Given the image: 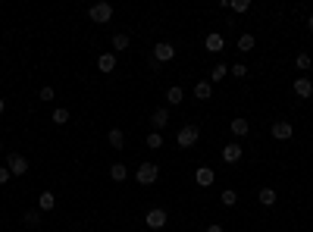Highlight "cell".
I'll return each mask as SVG.
<instances>
[{
	"label": "cell",
	"instance_id": "cell-1",
	"mask_svg": "<svg viewBox=\"0 0 313 232\" xmlns=\"http://www.w3.org/2000/svg\"><path fill=\"white\" fill-rule=\"evenodd\" d=\"M198 138H201V129H198V126H182L179 135H176V144H179V148H194V144H198Z\"/></svg>",
	"mask_w": 313,
	"mask_h": 232
},
{
	"label": "cell",
	"instance_id": "cell-2",
	"mask_svg": "<svg viewBox=\"0 0 313 232\" xmlns=\"http://www.w3.org/2000/svg\"><path fill=\"white\" fill-rule=\"evenodd\" d=\"M135 179H138V185H154L160 179V166L157 164H141L135 172Z\"/></svg>",
	"mask_w": 313,
	"mask_h": 232
},
{
	"label": "cell",
	"instance_id": "cell-3",
	"mask_svg": "<svg viewBox=\"0 0 313 232\" xmlns=\"http://www.w3.org/2000/svg\"><path fill=\"white\" fill-rule=\"evenodd\" d=\"M88 16H91V22H97V26H107V22L113 19V6L103 0V4H94L88 10Z\"/></svg>",
	"mask_w": 313,
	"mask_h": 232
},
{
	"label": "cell",
	"instance_id": "cell-4",
	"mask_svg": "<svg viewBox=\"0 0 313 232\" xmlns=\"http://www.w3.org/2000/svg\"><path fill=\"white\" fill-rule=\"evenodd\" d=\"M144 223H147V229H166V223H169V214L163 210V207H154V210H147Z\"/></svg>",
	"mask_w": 313,
	"mask_h": 232
},
{
	"label": "cell",
	"instance_id": "cell-5",
	"mask_svg": "<svg viewBox=\"0 0 313 232\" xmlns=\"http://www.w3.org/2000/svg\"><path fill=\"white\" fill-rule=\"evenodd\" d=\"M6 170L13 172V176H25L28 172V160L22 154H6Z\"/></svg>",
	"mask_w": 313,
	"mask_h": 232
},
{
	"label": "cell",
	"instance_id": "cell-6",
	"mask_svg": "<svg viewBox=\"0 0 313 232\" xmlns=\"http://www.w3.org/2000/svg\"><path fill=\"white\" fill-rule=\"evenodd\" d=\"M172 56H176V48H172V44H166V41L154 44V66H160V63H169Z\"/></svg>",
	"mask_w": 313,
	"mask_h": 232
},
{
	"label": "cell",
	"instance_id": "cell-7",
	"mask_svg": "<svg viewBox=\"0 0 313 232\" xmlns=\"http://www.w3.org/2000/svg\"><path fill=\"white\" fill-rule=\"evenodd\" d=\"M292 88H295V94H298V98H304V100H310V98H313V82H310L307 76H298Z\"/></svg>",
	"mask_w": 313,
	"mask_h": 232
},
{
	"label": "cell",
	"instance_id": "cell-8",
	"mask_svg": "<svg viewBox=\"0 0 313 232\" xmlns=\"http://www.w3.org/2000/svg\"><path fill=\"white\" fill-rule=\"evenodd\" d=\"M270 135L276 138V142H288V138L295 135V129H292V122H273L270 126Z\"/></svg>",
	"mask_w": 313,
	"mask_h": 232
},
{
	"label": "cell",
	"instance_id": "cell-9",
	"mask_svg": "<svg viewBox=\"0 0 313 232\" xmlns=\"http://www.w3.org/2000/svg\"><path fill=\"white\" fill-rule=\"evenodd\" d=\"M194 182L201 185V188H210V185L216 182V172L210 166H198V172H194Z\"/></svg>",
	"mask_w": 313,
	"mask_h": 232
},
{
	"label": "cell",
	"instance_id": "cell-10",
	"mask_svg": "<svg viewBox=\"0 0 313 232\" xmlns=\"http://www.w3.org/2000/svg\"><path fill=\"white\" fill-rule=\"evenodd\" d=\"M241 154H245V148H241V144H235V142L223 148V160H226L229 166H232V164H238V160H241Z\"/></svg>",
	"mask_w": 313,
	"mask_h": 232
},
{
	"label": "cell",
	"instance_id": "cell-11",
	"mask_svg": "<svg viewBox=\"0 0 313 232\" xmlns=\"http://www.w3.org/2000/svg\"><path fill=\"white\" fill-rule=\"evenodd\" d=\"M107 144H110L113 150H122V148H125V135H122V129H110V132H107Z\"/></svg>",
	"mask_w": 313,
	"mask_h": 232
},
{
	"label": "cell",
	"instance_id": "cell-12",
	"mask_svg": "<svg viewBox=\"0 0 313 232\" xmlns=\"http://www.w3.org/2000/svg\"><path fill=\"white\" fill-rule=\"evenodd\" d=\"M223 48H226L223 34H216V32H210V34H207V54H219Z\"/></svg>",
	"mask_w": 313,
	"mask_h": 232
},
{
	"label": "cell",
	"instance_id": "cell-13",
	"mask_svg": "<svg viewBox=\"0 0 313 232\" xmlns=\"http://www.w3.org/2000/svg\"><path fill=\"white\" fill-rule=\"evenodd\" d=\"M229 129H232V135H235V138H245V135L251 132V126H248V120H241V116H235Z\"/></svg>",
	"mask_w": 313,
	"mask_h": 232
},
{
	"label": "cell",
	"instance_id": "cell-14",
	"mask_svg": "<svg viewBox=\"0 0 313 232\" xmlns=\"http://www.w3.org/2000/svg\"><path fill=\"white\" fill-rule=\"evenodd\" d=\"M53 207H56V194H53V192H44L41 198H38V210L47 214V210H53Z\"/></svg>",
	"mask_w": 313,
	"mask_h": 232
},
{
	"label": "cell",
	"instance_id": "cell-15",
	"mask_svg": "<svg viewBox=\"0 0 313 232\" xmlns=\"http://www.w3.org/2000/svg\"><path fill=\"white\" fill-rule=\"evenodd\" d=\"M97 69L110 76L113 69H116V56H113V54H100V56H97Z\"/></svg>",
	"mask_w": 313,
	"mask_h": 232
},
{
	"label": "cell",
	"instance_id": "cell-16",
	"mask_svg": "<svg viewBox=\"0 0 313 232\" xmlns=\"http://www.w3.org/2000/svg\"><path fill=\"white\" fill-rule=\"evenodd\" d=\"M150 122H154V126H157V132H160L163 126H169V110H166V107L154 110V116H150Z\"/></svg>",
	"mask_w": 313,
	"mask_h": 232
},
{
	"label": "cell",
	"instance_id": "cell-17",
	"mask_svg": "<svg viewBox=\"0 0 313 232\" xmlns=\"http://www.w3.org/2000/svg\"><path fill=\"white\" fill-rule=\"evenodd\" d=\"M210 94H213V85L207 82V78L194 85V98H198V100H210Z\"/></svg>",
	"mask_w": 313,
	"mask_h": 232
},
{
	"label": "cell",
	"instance_id": "cell-18",
	"mask_svg": "<svg viewBox=\"0 0 313 232\" xmlns=\"http://www.w3.org/2000/svg\"><path fill=\"white\" fill-rule=\"evenodd\" d=\"M110 179H113V182H125V179H129V170H125V164H113V166H110Z\"/></svg>",
	"mask_w": 313,
	"mask_h": 232
},
{
	"label": "cell",
	"instance_id": "cell-19",
	"mask_svg": "<svg viewBox=\"0 0 313 232\" xmlns=\"http://www.w3.org/2000/svg\"><path fill=\"white\" fill-rule=\"evenodd\" d=\"M226 76H229V66H223V63H216V66L210 69V78H207V82H210V85H213V82H223V78H226Z\"/></svg>",
	"mask_w": 313,
	"mask_h": 232
},
{
	"label": "cell",
	"instance_id": "cell-20",
	"mask_svg": "<svg viewBox=\"0 0 313 232\" xmlns=\"http://www.w3.org/2000/svg\"><path fill=\"white\" fill-rule=\"evenodd\" d=\"M257 201H260L263 207H273V204H276V192H273V188H260Z\"/></svg>",
	"mask_w": 313,
	"mask_h": 232
},
{
	"label": "cell",
	"instance_id": "cell-21",
	"mask_svg": "<svg viewBox=\"0 0 313 232\" xmlns=\"http://www.w3.org/2000/svg\"><path fill=\"white\" fill-rule=\"evenodd\" d=\"M254 44H257V41H254V34H241V38H238V50L241 54H251Z\"/></svg>",
	"mask_w": 313,
	"mask_h": 232
},
{
	"label": "cell",
	"instance_id": "cell-22",
	"mask_svg": "<svg viewBox=\"0 0 313 232\" xmlns=\"http://www.w3.org/2000/svg\"><path fill=\"white\" fill-rule=\"evenodd\" d=\"M219 204H223V207H235L238 204V194L232 192V188H226L223 194H219Z\"/></svg>",
	"mask_w": 313,
	"mask_h": 232
},
{
	"label": "cell",
	"instance_id": "cell-23",
	"mask_svg": "<svg viewBox=\"0 0 313 232\" xmlns=\"http://www.w3.org/2000/svg\"><path fill=\"white\" fill-rule=\"evenodd\" d=\"M129 44H132V38H129V34H113V50H125V48H129Z\"/></svg>",
	"mask_w": 313,
	"mask_h": 232
},
{
	"label": "cell",
	"instance_id": "cell-24",
	"mask_svg": "<svg viewBox=\"0 0 313 232\" xmlns=\"http://www.w3.org/2000/svg\"><path fill=\"white\" fill-rule=\"evenodd\" d=\"M166 100H169V104H182V100H185V91H182L179 85H172V88L166 91Z\"/></svg>",
	"mask_w": 313,
	"mask_h": 232
},
{
	"label": "cell",
	"instance_id": "cell-25",
	"mask_svg": "<svg viewBox=\"0 0 313 232\" xmlns=\"http://www.w3.org/2000/svg\"><path fill=\"white\" fill-rule=\"evenodd\" d=\"M22 223L31 226V229H34V226H41V210H28L25 216H22Z\"/></svg>",
	"mask_w": 313,
	"mask_h": 232
},
{
	"label": "cell",
	"instance_id": "cell-26",
	"mask_svg": "<svg viewBox=\"0 0 313 232\" xmlns=\"http://www.w3.org/2000/svg\"><path fill=\"white\" fill-rule=\"evenodd\" d=\"M147 148H150V150H160V148H163V135H160V132H150V135H147Z\"/></svg>",
	"mask_w": 313,
	"mask_h": 232
},
{
	"label": "cell",
	"instance_id": "cell-27",
	"mask_svg": "<svg viewBox=\"0 0 313 232\" xmlns=\"http://www.w3.org/2000/svg\"><path fill=\"white\" fill-rule=\"evenodd\" d=\"M53 122H56V126H66V122H69V110H66V107H56V110H53Z\"/></svg>",
	"mask_w": 313,
	"mask_h": 232
},
{
	"label": "cell",
	"instance_id": "cell-28",
	"mask_svg": "<svg viewBox=\"0 0 313 232\" xmlns=\"http://www.w3.org/2000/svg\"><path fill=\"white\" fill-rule=\"evenodd\" d=\"M229 10H232V13H248V10H251V4H248V0H232V4H229Z\"/></svg>",
	"mask_w": 313,
	"mask_h": 232
},
{
	"label": "cell",
	"instance_id": "cell-29",
	"mask_svg": "<svg viewBox=\"0 0 313 232\" xmlns=\"http://www.w3.org/2000/svg\"><path fill=\"white\" fill-rule=\"evenodd\" d=\"M295 66L298 69H310V54H298L295 56Z\"/></svg>",
	"mask_w": 313,
	"mask_h": 232
},
{
	"label": "cell",
	"instance_id": "cell-30",
	"mask_svg": "<svg viewBox=\"0 0 313 232\" xmlns=\"http://www.w3.org/2000/svg\"><path fill=\"white\" fill-rule=\"evenodd\" d=\"M229 72H232V78H245V76H248V69L241 66V63H235V66L229 69Z\"/></svg>",
	"mask_w": 313,
	"mask_h": 232
},
{
	"label": "cell",
	"instance_id": "cell-31",
	"mask_svg": "<svg viewBox=\"0 0 313 232\" xmlns=\"http://www.w3.org/2000/svg\"><path fill=\"white\" fill-rule=\"evenodd\" d=\"M9 179H13V172H9L6 166H0V185H6Z\"/></svg>",
	"mask_w": 313,
	"mask_h": 232
},
{
	"label": "cell",
	"instance_id": "cell-32",
	"mask_svg": "<svg viewBox=\"0 0 313 232\" xmlns=\"http://www.w3.org/2000/svg\"><path fill=\"white\" fill-rule=\"evenodd\" d=\"M56 94H53V88H41V100H53Z\"/></svg>",
	"mask_w": 313,
	"mask_h": 232
},
{
	"label": "cell",
	"instance_id": "cell-33",
	"mask_svg": "<svg viewBox=\"0 0 313 232\" xmlns=\"http://www.w3.org/2000/svg\"><path fill=\"white\" fill-rule=\"evenodd\" d=\"M207 232H226V229H223V226H216V223H213V226H207Z\"/></svg>",
	"mask_w": 313,
	"mask_h": 232
},
{
	"label": "cell",
	"instance_id": "cell-34",
	"mask_svg": "<svg viewBox=\"0 0 313 232\" xmlns=\"http://www.w3.org/2000/svg\"><path fill=\"white\" fill-rule=\"evenodd\" d=\"M307 32L313 34V16H307Z\"/></svg>",
	"mask_w": 313,
	"mask_h": 232
},
{
	"label": "cell",
	"instance_id": "cell-35",
	"mask_svg": "<svg viewBox=\"0 0 313 232\" xmlns=\"http://www.w3.org/2000/svg\"><path fill=\"white\" fill-rule=\"evenodd\" d=\"M3 110H6V100H3V98H0V116H3Z\"/></svg>",
	"mask_w": 313,
	"mask_h": 232
},
{
	"label": "cell",
	"instance_id": "cell-36",
	"mask_svg": "<svg viewBox=\"0 0 313 232\" xmlns=\"http://www.w3.org/2000/svg\"><path fill=\"white\" fill-rule=\"evenodd\" d=\"M0 154H3V144H0Z\"/></svg>",
	"mask_w": 313,
	"mask_h": 232
},
{
	"label": "cell",
	"instance_id": "cell-37",
	"mask_svg": "<svg viewBox=\"0 0 313 232\" xmlns=\"http://www.w3.org/2000/svg\"><path fill=\"white\" fill-rule=\"evenodd\" d=\"M310 82H313V76H310Z\"/></svg>",
	"mask_w": 313,
	"mask_h": 232
}]
</instances>
